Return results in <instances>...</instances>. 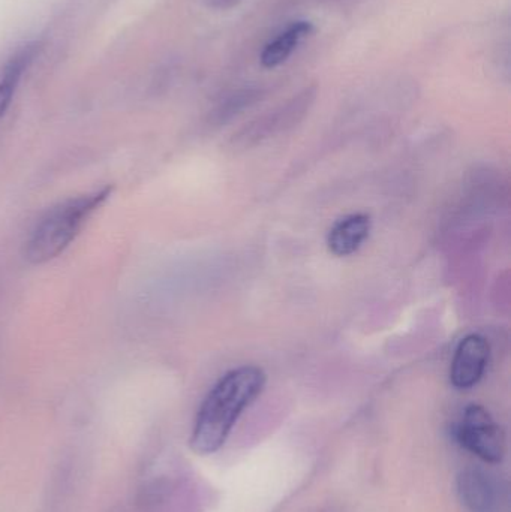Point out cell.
Segmentation results:
<instances>
[{
	"instance_id": "1",
	"label": "cell",
	"mask_w": 511,
	"mask_h": 512,
	"mask_svg": "<svg viewBox=\"0 0 511 512\" xmlns=\"http://www.w3.org/2000/svg\"><path fill=\"white\" fill-rule=\"evenodd\" d=\"M267 376L257 366H242L225 373L198 409L189 445L198 456L218 453L230 438L243 412L266 387Z\"/></svg>"
},
{
	"instance_id": "2",
	"label": "cell",
	"mask_w": 511,
	"mask_h": 512,
	"mask_svg": "<svg viewBox=\"0 0 511 512\" xmlns=\"http://www.w3.org/2000/svg\"><path fill=\"white\" fill-rule=\"evenodd\" d=\"M111 195V188H104L92 194L81 195L57 204L48 210L38 222L26 242L27 261L30 264H45L56 258L71 245L87 219Z\"/></svg>"
},
{
	"instance_id": "3",
	"label": "cell",
	"mask_w": 511,
	"mask_h": 512,
	"mask_svg": "<svg viewBox=\"0 0 511 512\" xmlns=\"http://www.w3.org/2000/svg\"><path fill=\"white\" fill-rule=\"evenodd\" d=\"M453 438L473 456L489 465L503 462L507 454V438L503 427L482 405H468L461 420L453 427Z\"/></svg>"
},
{
	"instance_id": "4",
	"label": "cell",
	"mask_w": 511,
	"mask_h": 512,
	"mask_svg": "<svg viewBox=\"0 0 511 512\" xmlns=\"http://www.w3.org/2000/svg\"><path fill=\"white\" fill-rule=\"evenodd\" d=\"M491 346L480 334H468L456 346L450 366V384L456 390L476 387L488 369Z\"/></svg>"
},
{
	"instance_id": "5",
	"label": "cell",
	"mask_w": 511,
	"mask_h": 512,
	"mask_svg": "<svg viewBox=\"0 0 511 512\" xmlns=\"http://www.w3.org/2000/svg\"><path fill=\"white\" fill-rule=\"evenodd\" d=\"M459 501L468 512H498L500 486L488 472L480 468H467L456 478Z\"/></svg>"
},
{
	"instance_id": "6",
	"label": "cell",
	"mask_w": 511,
	"mask_h": 512,
	"mask_svg": "<svg viewBox=\"0 0 511 512\" xmlns=\"http://www.w3.org/2000/svg\"><path fill=\"white\" fill-rule=\"evenodd\" d=\"M371 216L366 213H353L339 219L327 234L329 251L336 256L356 254L371 234Z\"/></svg>"
},
{
	"instance_id": "7",
	"label": "cell",
	"mask_w": 511,
	"mask_h": 512,
	"mask_svg": "<svg viewBox=\"0 0 511 512\" xmlns=\"http://www.w3.org/2000/svg\"><path fill=\"white\" fill-rule=\"evenodd\" d=\"M312 32L314 26L309 21H294L284 32L264 45L260 56L261 65L267 69L278 68L293 56L300 42L312 35Z\"/></svg>"
},
{
	"instance_id": "8",
	"label": "cell",
	"mask_w": 511,
	"mask_h": 512,
	"mask_svg": "<svg viewBox=\"0 0 511 512\" xmlns=\"http://www.w3.org/2000/svg\"><path fill=\"white\" fill-rule=\"evenodd\" d=\"M32 56V51L27 48V50L17 54V56L6 65V68L3 69L2 78H0V119H2L3 114L8 110L18 80H20L21 74H23L24 68H26L27 63L30 62Z\"/></svg>"
},
{
	"instance_id": "9",
	"label": "cell",
	"mask_w": 511,
	"mask_h": 512,
	"mask_svg": "<svg viewBox=\"0 0 511 512\" xmlns=\"http://www.w3.org/2000/svg\"><path fill=\"white\" fill-rule=\"evenodd\" d=\"M239 2V0H218V6L221 8H227V6H233L234 3Z\"/></svg>"
}]
</instances>
